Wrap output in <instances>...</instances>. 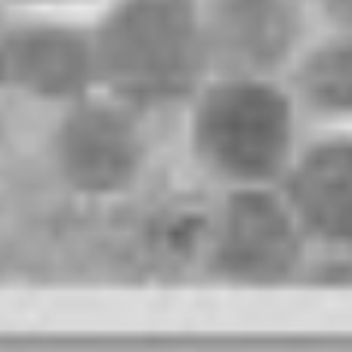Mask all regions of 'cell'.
Wrapping results in <instances>:
<instances>
[{
    "mask_svg": "<svg viewBox=\"0 0 352 352\" xmlns=\"http://www.w3.org/2000/svg\"><path fill=\"white\" fill-rule=\"evenodd\" d=\"M90 34L99 90L148 118L182 111L213 74L201 0H105Z\"/></svg>",
    "mask_w": 352,
    "mask_h": 352,
    "instance_id": "obj_1",
    "label": "cell"
},
{
    "mask_svg": "<svg viewBox=\"0 0 352 352\" xmlns=\"http://www.w3.org/2000/svg\"><path fill=\"white\" fill-rule=\"evenodd\" d=\"M182 111L188 158L217 192L285 186L309 140L287 78L213 72Z\"/></svg>",
    "mask_w": 352,
    "mask_h": 352,
    "instance_id": "obj_2",
    "label": "cell"
},
{
    "mask_svg": "<svg viewBox=\"0 0 352 352\" xmlns=\"http://www.w3.org/2000/svg\"><path fill=\"white\" fill-rule=\"evenodd\" d=\"M309 254V235L281 186L217 192V204L201 223V272L229 291L303 285Z\"/></svg>",
    "mask_w": 352,
    "mask_h": 352,
    "instance_id": "obj_3",
    "label": "cell"
},
{
    "mask_svg": "<svg viewBox=\"0 0 352 352\" xmlns=\"http://www.w3.org/2000/svg\"><path fill=\"white\" fill-rule=\"evenodd\" d=\"M148 115L96 90L59 109L53 167L59 182L84 201H118L148 170Z\"/></svg>",
    "mask_w": 352,
    "mask_h": 352,
    "instance_id": "obj_4",
    "label": "cell"
},
{
    "mask_svg": "<svg viewBox=\"0 0 352 352\" xmlns=\"http://www.w3.org/2000/svg\"><path fill=\"white\" fill-rule=\"evenodd\" d=\"M213 72L287 78L318 31L309 0H201Z\"/></svg>",
    "mask_w": 352,
    "mask_h": 352,
    "instance_id": "obj_5",
    "label": "cell"
},
{
    "mask_svg": "<svg viewBox=\"0 0 352 352\" xmlns=\"http://www.w3.org/2000/svg\"><path fill=\"white\" fill-rule=\"evenodd\" d=\"M0 53L3 84L56 111L99 90L90 19L22 12Z\"/></svg>",
    "mask_w": 352,
    "mask_h": 352,
    "instance_id": "obj_6",
    "label": "cell"
},
{
    "mask_svg": "<svg viewBox=\"0 0 352 352\" xmlns=\"http://www.w3.org/2000/svg\"><path fill=\"white\" fill-rule=\"evenodd\" d=\"M281 188L312 250H352V133H309Z\"/></svg>",
    "mask_w": 352,
    "mask_h": 352,
    "instance_id": "obj_7",
    "label": "cell"
},
{
    "mask_svg": "<svg viewBox=\"0 0 352 352\" xmlns=\"http://www.w3.org/2000/svg\"><path fill=\"white\" fill-rule=\"evenodd\" d=\"M287 87L309 133H352V28H318Z\"/></svg>",
    "mask_w": 352,
    "mask_h": 352,
    "instance_id": "obj_8",
    "label": "cell"
},
{
    "mask_svg": "<svg viewBox=\"0 0 352 352\" xmlns=\"http://www.w3.org/2000/svg\"><path fill=\"white\" fill-rule=\"evenodd\" d=\"M303 285L324 291H352V250H312Z\"/></svg>",
    "mask_w": 352,
    "mask_h": 352,
    "instance_id": "obj_9",
    "label": "cell"
},
{
    "mask_svg": "<svg viewBox=\"0 0 352 352\" xmlns=\"http://www.w3.org/2000/svg\"><path fill=\"white\" fill-rule=\"evenodd\" d=\"M22 12H34V16H78L90 19L105 0H6Z\"/></svg>",
    "mask_w": 352,
    "mask_h": 352,
    "instance_id": "obj_10",
    "label": "cell"
},
{
    "mask_svg": "<svg viewBox=\"0 0 352 352\" xmlns=\"http://www.w3.org/2000/svg\"><path fill=\"white\" fill-rule=\"evenodd\" d=\"M318 28H352V0H309Z\"/></svg>",
    "mask_w": 352,
    "mask_h": 352,
    "instance_id": "obj_11",
    "label": "cell"
},
{
    "mask_svg": "<svg viewBox=\"0 0 352 352\" xmlns=\"http://www.w3.org/2000/svg\"><path fill=\"white\" fill-rule=\"evenodd\" d=\"M0 87H6L3 84V53H0Z\"/></svg>",
    "mask_w": 352,
    "mask_h": 352,
    "instance_id": "obj_12",
    "label": "cell"
}]
</instances>
